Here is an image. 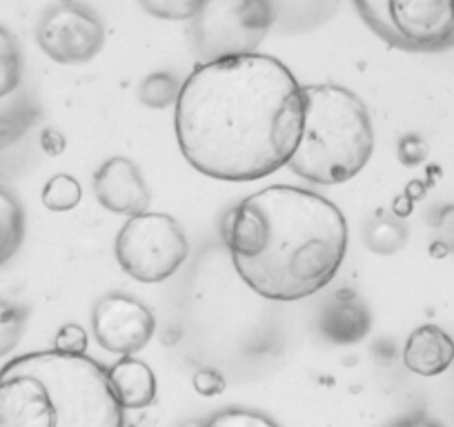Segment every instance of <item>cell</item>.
Segmentation results:
<instances>
[{
  "instance_id": "5b68a950",
  "label": "cell",
  "mask_w": 454,
  "mask_h": 427,
  "mask_svg": "<svg viewBox=\"0 0 454 427\" xmlns=\"http://www.w3.org/2000/svg\"><path fill=\"white\" fill-rule=\"evenodd\" d=\"M272 25L268 0H205L192 19V36L203 63L256 54Z\"/></svg>"
},
{
  "instance_id": "ac0fdd59",
  "label": "cell",
  "mask_w": 454,
  "mask_h": 427,
  "mask_svg": "<svg viewBox=\"0 0 454 427\" xmlns=\"http://www.w3.org/2000/svg\"><path fill=\"white\" fill-rule=\"evenodd\" d=\"M82 198L81 182L69 174H59L51 178L43 190V205L50 212H69L76 207Z\"/></svg>"
},
{
  "instance_id": "3957f363",
  "label": "cell",
  "mask_w": 454,
  "mask_h": 427,
  "mask_svg": "<svg viewBox=\"0 0 454 427\" xmlns=\"http://www.w3.org/2000/svg\"><path fill=\"white\" fill-rule=\"evenodd\" d=\"M0 427H123V405L90 356L34 352L0 369Z\"/></svg>"
},
{
  "instance_id": "44dd1931",
  "label": "cell",
  "mask_w": 454,
  "mask_h": 427,
  "mask_svg": "<svg viewBox=\"0 0 454 427\" xmlns=\"http://www.w3.org/2000/svg\"><path fill=\"white\" fill-rule=\"evenodd\" d=\"M203 427H281L277 421L261 412H252V409L230 408L223 412L214 414L205 421Z\"/></svg>"
},
{
  "instance_id": "8992f818",
  "label": "cell",
  "mask_w": 454,
  "mask_h": 427,
  "mask_svg": "<svg viewBox=\"0 0 454 427\" xmlns=\"http://www.w3.org/2000/svg\"><path fill=\"white\" fill-rule=\"evenodd\" d=\"M116 260L138 283H160L178 272L190 254L181 225L168 214L132 216L116 237Z\"/></svg>"
},
{
  "instance_id": "6da1fadb",
  "label": "cell",
  "mask_w": 454,
  "mask_h": 427,
  "mask_svg": "<svg viewBox=\"0 0 454 427\" xmlns=\"http://www.w3.org/2000/svg\"><path fill=\"white\" fill-rule=\"evenodd\" d=\"M303 87L265 54L196 65L176 100V141L203 176L250 182L290 163L303 129Z\"/></svg>"
},
{
  "instance_id": "5bb4252c",
  "label": "cell",
  "mask_w": 454,
  "mask_h": 427,
  "mask_svg": "<svg viewBox=\"0 0 454 427\" xmlns=\"http://www.w3.org/2000/svg\"><path fill=\"white\" fill-rule=\"evenodd\" d=\"M25 238V212L19 200L0 187V268L10 263Z\"/></svg>"
},
{
  "instance_id": "ba28073f",
  "label": "cell",
  "mask_w": 454,
  "mask_h": 427,
  "mask_svg": "<svg viewBox=\"0 0 454 427\" xmlns=\"http://www.w3.org/2000/svg\"><path fill=\"white\" fill-rule=\"evenodd\" d=\"M36 41L56 63L81 65L103 50L105 27L87 7L74 0H60L43 16Z\"/></svg>"
},
{
  "instance_id": "603a6c76",
  "label": "cell",
  "mask_w": 454,
  "mask_h": 427,
  "mask_svg": "<svg viewBox=\"0 0 454 427\" xmlns=\"http://www.w3.org/2000/svg\"><path fill=\"white\" fill-rule=\"evenodd\" d=\"M192 385L200 396H218L225 392V378L214 369H199L192 378Z\"/></svg>"
},
{
  "instance_id": "9a60e30c",
  "label": "cell",
  "mask_w": 454,
  "mask_h": 427,
  "mask_svg": "<svg viewBox=\"0 0 454 427\" xmlns=\"http://www.w3.org/2000/svg\"><path fill=\"white\" fill-rule=\"evenodd\" d=\"M408 241V229L390 216L377 214L365 228V245L377 254H395Z\"/></svg>"
},
{
  "instance_id": "9c48e42d",
  "label": "cell",
  "mask_w": 454,
  "mask_h": 427,
  "mask_svg": "<svg viewBox=\"0 0 454 427\" xmlns=\"http://www.w3.org/2000/svg\"><path fill=\"white\" fill-rule=\"evenodd\" d=\"M91 325L98 345L121 356L141 352L156 332L154 314L143 303L123 294H109L100 299Z\"/></svg>"
},
{
  "instance_id": "7c38bea8",
  "label": "cell",
  "mask_w": 454,
  "mask_h": 427,
  "mask_svg": "<svg viewBox=\"0 0 454 427\" xmlns=\"http://www.w3.org/2000/svg\"><path fill=\"white\" fill-rule=\"evenodd\" d=\"M403 363L419 377H439L454 363V341L436 325H421L405 343Z\"/></svg>"
},
{
  "instance_id": "8fae6325",
  "label": "cell",
  "mask_w": 454,
  "mask_h": 427,
  "mask_svg": "<svg viewBox=\"0 0 454 427\" xmlns=\"http://www.w3.org/2000/svg\"><path fill=\"white\" fill-rule=\"evenodd\" d=\"M372 330L368 307L350 291H339L321 314V332L336 345H352L364 341Z\"/></svg>"
},
{
  "instance_id": "52a82bcc",
  "label": "cell",
  "mask_w": 454,
  "mask_h": 427,
  "mask_svg": "<svg viewBox=\"0 0 454 427\" xmlns=\"http://www.w3.org/2000/svg\"><path fill=\"white\" fill-rule=\"evenodd\" d=\"M356 7L395 45L434 50L454 41V0H356Z\"/></svg>"
},
{
  "instance_id": "cb8c5ba5",
  "label": "cell",
  "mask_w": 454,
  "mask_h": 427,
  "mask_svg": "<svg viewBox=\"0 0 454 427\" xmlns=\"http://www.w3.org/2000/svg\"><path fill=\"white\" fill-rule=\"evenodd\" d=\"M387 427H441L436 423L426 421V418H405V421H396Z\"/></svg>"
},
{
  "instance_id": "7a4b0ae2",
  "label": "cell",
  "mask_w": 454,
  "mask_h": 427,
  "mask_svg": "<svg viewBox=\"0 0 454 427\" xmlns=\"http://www.w3.org/2000/svg\"><path fill=\"white\" fill-rule=\"evenodd\" d=\"M223 238L252 291L274 303H294L334 281L348 252V223L323 196L272 185L227 214Z\"/></svg>"
},
{
  "instance_id": "277c9868",
  "label": "cell",
  "mask_w": 454,
  "mask_h": 427,
  "mask_svg": "<svg viewBox=\"0 0 454 427\" xmlns=\"http://www.w3.org/2000/svg\"><path fill=\"white\" fill-rule=\"evenodd\" d=\"M303 129L287 167L317 185L348 182L368 165L374 129L364 100L339 85L303 87Z\"/></svg>"
},
{
  "instance_id": "30bf717a",
  "label": "cell",
  "mask_w": 454,
  "mask_h": 427,
  "mask_svg": "<svg viewBox=\"0 0 454 427\" xmlns=\"http://www.w3.org/2000/svg\"><path fill=\"white\" fill-rule=\"evenodd\" d=\"M96 200L112 214L138 216L150 207V190L143 174L129 159L116 156L105 160L94 176Z\"/></svg>"
},
{
  "instance_id": "ffe728a7",
  "label": "cell",
  "mask_w": 454,
  "mask_h": 427,
  "mask_svg": "<svg viewBox=\"0 0 454 427\" xmlns=\"http://www.w3.org/2000/svg\"><path fill=\"white\" fill-rule=\"evenodd\" d=\"M205 0H138L150 16L160 20H192Z\"/></svg>"
},
{
  "instance_id": "7402d4cb",
  "label": "cell",
  "mask_w": 454,
  "mask_h": 427,
  "mask_svg": "<svg viewBox=\"0 0 454 427\" xmlns=\"http://www.w3.org/2000/svg\"><path fill=\"white\" fill-rule=\"evenodd\" d=\"M54 350L63 352V354L82 356L87 352V332L76 323H69L56 334Z\"/></svg>"
},
{
  "instance_id": "e0dca14e",
  "label": "cell",
  "mask_w": 454,
  "mask_h": 427,
  "mask_svg": "<svg viewBox=\"0 0 454 427\" xmlns=\"http://www.w3.org/2000/svg\"><path fill=\"white\" fill-rule=\"evenodd\" d=\"M23 74V60L14 36L5 27H0V98L10 96L19 87Z\"/></svg>"
},
{
  "instance_id": "d6986e66",
  "label": "cell",
  "mask_w": 454,
  "mask_h": 427,
  "mask_svg": "<svg viewBox=\"0 0 454 427\" xmlns=\"http://www.w3.org/2000/svg\"><path fill=\"white\" fill-rule=\"evenodd\" d=\"M25 330V312L19 305L0 299V359L14 352Z\"/></svg>"
},
{
  "instance_id": "2e32d148",
  "label": "cell",
  "mask_w": 454,
  "mask_h": 427,
  "mask_svg": "<svg viewBox=\"0 0 454 427\" xmlns=\"http://www.w3.org/2000/svg\"><path fill=\"white\" fill-rule=\"evenodd\" d=\"M178 94H181V85H178L176 76L168 72L150 74L145 81L138 87V98L150 110H165L176 105Z\"/></svg>"
},
{
  "instance_id": "4fadbf2b",
  "label": "cell",
  "mask_w": 454,
  "mask_h": 427,
  "mask_svg": "<svg viewBox=\"0 0 454 427\" xmlns=\"http://www.w3.org/2000/svg\"><path fill=\"white\" fill-rule=\"evenodd\" d=\"M112 390L123 409L150 408L156 400V377L147 363L138 359H123L107 369Z\"/></svg>"
}]
</instances>
